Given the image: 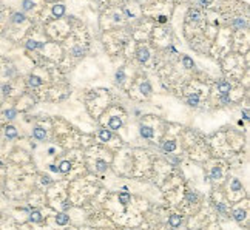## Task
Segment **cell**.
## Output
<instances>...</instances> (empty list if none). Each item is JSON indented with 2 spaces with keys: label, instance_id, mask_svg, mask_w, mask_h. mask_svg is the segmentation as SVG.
<instances>
[{
  "label": "cell",
  "instance_id": "9a60e30c",
  "mask_svg": "<svg viewBox=\"0 0 250 230\" xmlns=\"http://www.w3.org/2000/svg\"><path fill=\"white\" fill-rule=\"evenodd\" d=\"M139 90H140V93L142 94H150L151 93V85L148 84V82H144V84H140V87H139Z\"/></svg>",
  "mask_w": 250,
  "mask_h": 230
},
{
  "label": "cell",
  "instance_id": "f35d334b",
  "mask_svg": "<svg viewBox=\"0 0 250 230\" xmlns=\"http://www.w3.org/2000/svg\"><path fill=\"white\" fill-rule=\"evenodd\" d=\"M42 182H43V184H50V179H48V178H43Z\"/></svg>",
  "mask_w": 250,
  "mask_h": 230
},
{
  "label": "cell",
  "instance_id": "ffe728a7",
  "mask_svg": "<svg viewBox=\"0 0 250 230\" xmlns=\"http://www.w3.org/2000/svg\"><path fill=\"white\" fill-rule=\"evenodd\" d=\"M182 63H184V67H185V68H193L195 67V62H193V59H190L188 56H184L182 57Z\"/></svg>",
  "mask_w": 250,
  "mask_h": 230
},
{
  "label": "cell",
  "instance_id": "e575fe53",
  "mask_svg": "<svg viewBox=\"0 0 250 230\" xmlns=\"http://www.w3.org/2000/svg\"><path fill=\"white\" fill-rule=\"evenodd\" d=\"M242 117L246 119V120L249 119V111H247V110H242Z\"/></svg>",
  "mask_w": 250,
  "mask_h": 230
},
{
  "label": "cell",
  "instance_id": "8fae6325",
  "mask_svg": "<svg viewBox=\"0 0 250 230\" xmlns=\"http://www.w3.org/2000/svg\"><path fill=\"white\" fill-rule=\"evenodd\" d=\"M119 202H121L122 205H127L130 202V193L128 191H122V193H119Z\"/></svg>",
  "mask_w": 250,
  "mask_h": 230
},
{
  "label": "cell",
  "instance_id": "4316f807",
  "mask_svg": "<svg viewBox=\"0 0 250 230\" xmlns=\"http://www.w3.org/2000/svg\"><path fill=\"white\" fill-rule=\"evenodd\" d=\"M124 79H125V73H124V68H121V70H117L116 71V82H124Z\"/></svg>",
  "mask_w": 250,
  "mask_h": 230
},
{
  "label": "cell",
  "instance_id": "ac0fdd59",
  "mask_svg": "<svg viewBox=\"0 0 250 230\" xmlns=\"http://www.w3.org/2000/svg\"><path fill=\"white\" fill-rule=\"evenodd\" d=\"M187 103H188L190 107H196L198 103H199V96H198V94H192V96H190L188 99H187Z\"/></svg>",
  "mask_w": 250,
  "mask_h": 230
},
{
  "label": "cell",
  "instance_id": "5b68a950",
  "mask_svg": "<svg viewBox=\"0 0 250 230\" xmlns=\"http://www.w3.org/2000/svg\"><path fill=\"white\" fill-rule=\"evenodd\" d=\"M230 88H232L230 84H229V82H225V80H221L218 84V91L221 93V94H229Z\"/></svg>",
  "mask_w": 250,
  "mask_h": 230
},
{
  "label": "cell",
  "instance_id": "1f68e13d",
  "mask_svg": "<svg viewBox=\"0 0 250 230\" xmlns=\"http://www.w3.org/2000/svg\"><path fill=\"white\" fill-rule=\"evenodd\" d=\"M221 102L229 103V102H230V97H229V94H221Z\"/></svg>",
  "mask_w": 250,
  "mask_h": 230
},
{
  "label": "cell",
  "instance_id": "9c48e42d",
  "mask_svg": "<svg viewBox=\"0 0 250 230\" xmlns=\"http://www.w3.org/2000/svg\"><path fill=\"white\" fill-rule=\"evenodd\" d=\"M5 136H6L8 139H14L15 136H17V130L13 125H8L6 128H5Z\"/></svg>",
  "mask_w": 250,
  "mask_h": 230
},
{
  "label": "cell",
  "instance_id": "603a6c76",
  "mask_svg": "<svg viewBox=\"0 0 250 230\" xmlns=\"http://www.w3.org/2000/svg\"><path fill=\"white\" fill-rule=\"evenodd\" d=\"M96 168H97L99 172L104 173V172L107 170V162H105V161H102V159H97V162H96Z\"/></svg>",
  "mask_w": 250,
  "mask_h": 230
},
{
  "label": "cell",
  "instance_id": "d6a6232c",
  "mask_svg": "<svg viewBox=\"0 0 250 230\" xmlns=\"http://www.w3.org/2000/svg\"><path fill=\"white\" fill-rule=\"evenodd\" d=\"M2 91H3V94H8V93L11 91V87H9V85H3Z\"/></svg>",
  "mask_w": 250,
  "mask_h": 230
},
{
  "label": "cell",
  "instance_id": "74e56055",
  "mask_svg": "<svg viewBox=\"0 0 250 230\" xmlns=\"http://www.w3.org/2000/svg\"><path fill=\"white\" fill-rule=\"evenodd\" d=\"M50 170H51V172H57V170H59V168H57L56 165H50Z\"/></svg>",
  "mask_w": 250,
  "mask_h": 230
},
{
  "label": "cell",
  "instance_id": "277c9868",
  "mask_svg": "<svg viewBox=\"0 0 250 230\" xmlns=\"http://www.w3.org/2000/svg\"><path fill=\"white\" fill-rule=\"evenodd\" d=\"M181 221H182L181 215H171L170 218H168V224H170V227H171V229L179 227V226H181Z\"/></svg>",
  "mask_w": 250,
  "mask_h": 230
},
{
  "label": "cell",
  "instance_id": "4fadbf2b",
  "mask_svg": "<svg viewBox=\"0 0 250 230\" xmlns=\"http://www.w3.org/2000/svg\"><path fill=\"white\" fill-rule=\"evenodd\" d=\"M233 218H235L236 221H242V219H246V210H242V209H238L233 212Z\"/></svg>",
  "mask_w": 250,
  "mask_h": 230
},
{
  "label": "cell",
  "instance_id": "52a82bcc",
  "mask_svg": "<svg viewBox=\"0 0 250 230\" xmlns=\"http://www.w3.org/2000/svg\"><path fill=\"white\" fill-rule=\"evenodd\" d=\"M162 148H164L165 153H171L176 150V142L175 141H165L164 145H162Z\"/></svg>",
  "mask_w": 250,
  "mask_h": 230
},
{
  "label": "cell",
  "instance_id": "d590c367",
  "mask_svg": "<svg viewBox=\"0 0 250 230\" xmlns=\"http://www.w3.org/2000/svg\"><path fill=\"white\" fill-rule=\"evenodd\" d=\"M159 22H161V23H164V22H167V17H165V15H159Z\"/></svg>",
  "mask_w": 250,
  "mask_h": 230
},
{
  "label": "cell",
  "instance_id": "8992f818",
  "mask_svg": "<svg viewBox=\"0 0 250 230\" xmlns=\"http://www.w3.org/2000/svg\"><path fill=\"white\" fill-rule=\"evenodd\" d=\"M153 134H154V131H153L151 127H147V125H142V127H140V136H142V138L150 139V138H153Z\"/></svg>",
  "mask_w": 250,
  "mask_h": 230
},
{
  "label": "cell",
  "instance_id": "ba28073f",
  "mask_svg": "<svg viewBox=\"0 0 250 230\" xmlns=\"http://www.w3.org/2000/svg\"><path fill=\"white\" fill-rule=\"evenodd\" d=\"M65 14V6L63 5H54L53 6V15L54 17H62Z\"/></svg>",
  "mask_w": 250,
  "mask_h": 230
},
{
  "label": "cell",
  "instance_id": "7a4b0ae2",
  "mask_svg": "<svg viewBox=\"0 0 250 230\" xmlns=\"http://www.w3.org/2000/svg\"><path fill=\"white\" fill-rule=\"evenodd\" d=\"M108 127H110L111 130H119V128L122 127V120H121V117L111 116L110 120H108Z\"/></svg>",
  "mask_w": 250,
  "mask_h": 230
},
{
  "label": "cell",
  "instance_id": "484cf974",
  "mask_svg": "<svg viewBox=\"0 0 250 230\" xmlns=\"http://www.w3.org/2000/svg\"><path fill=\"white\" fill-rule=\"evenodd\" d=\"M241 189H242V184H241L238 179H233V181H232V190H233V191H239Z\"/></svg>",
  "mask_w": 250,
  "mask_h": 230
},
{
  "label": "cell",
  "instance_id": "7c38bea8",
  "mask_svg": "<svg viewBox=\"0 0 250 230\" xmlns=\"http://www.w3.org/2000/svg\"><path fill=\"white\" fill-rule=\"evenodd\" d=\"M57 168H59V172H62V173H68L70 168H71V162L70 161H62L60 165H59Z\"/></svg>",
  "mask_w": 250,
  "mask_h": 230
},
{
  "label": "cell",
  "instance_id": "f546056e",
  "mask_svg": "<svg viewBox=\"0 0 250 230\" xmlns=\"http://www.w3.org/2000/svg\"><path fill=\"white\" fill-rule=\"evenodd\" d=\"M199 17H201L199 11H196V9H192V11H190V19H192V20H199Z\"/></svg>",
  "mask_w": 250,
  "mask_h": 230
},
{
  "label": "cell",
  "instance_id": "83f0119b",
  "mask_svg": "<svg viewBox=\"0 0 250 230\" xmlns=\"http://www.w3.org/2000/svg\"><path fill=\"white\" fill-rule=\"evenodd\" d=\"M17 116V111L13 110V108H9V110H5V117L6 119H14Z\"/></svg>",
  "mask_w": 250,
  "mask_h": 230
},
{
  "label": "cell",
  "instance_id": "6da1fadb",
  "mask_svg": "<svg viewBox=\"0 0 250 230\" xmlns=\"http://www.w3.org/2000/svg\"><path fill=\"white\" fill-rule=\"evenodd\" d=\"M150 59V51L147 48H139L138 50V60L140 63H145L147 60Z\"/></svg>",
  "mask_w": 250,
  "mask_h": 230
},
{
  "label": "cell",
  "instance_id": "7402d4cb",
  "mask_svg": "<svg viewBox=\"0 0 250 230\" xmlns=\"http://www.w3.org/2000/svg\"><path fill=\"white\" fill-rule=\"evenodd\" d=\"M233 26H235V30H242L244 26H246V22H244L241 17H238L233 20Z\"/></svg>",
  "mask_w": 250,
  "mask_h": 230
},
{
  "label": "cell",
  "instance_id": "ab89813d",
  "mask_svg": "<svg viewBox=\"0 0 250 230\" xmlns=\"http://www.w3.org/2000/svg\"><path fill=\"white\" fill-rule=\"evenodd\" d=\"M170 230H175V229H170Z\"/></svg>",
  "mask_w": 250,
  "mask_h": 230
},
{
  "label": "cell",
  "instance_id": "44dd1931",
  "mask_svg": "<svg viewBox=\"0 0 250 230\" xmlns=\"http://www.w3.org/2000/svg\"><path fill=\"white\" fill-rule=\"evenodd\" d=\"M13 22H14V23H22V22H25V14L14 13L13 14Z\"/></svg>",
  "mask_w": 250,
  "mask_h": 230
},
{
  "label": "cell",
  "instance_id": "836d02e7",
  "mask_svg": "<svg viewBox=\"0 0 250 230\" xmlns=\"http://www.w3.org/2000/svg\"><path fill=\"white\" fill-rule=\"evenodd\" d=\"M199 3H201V6H209L210 0H199Z\"/></svg>",
  "mask_w": 250,
  "mask_h": 230
},
{
  "label": "cell",
  "instance_id": "4dcf8cb0",
  "mask_svg": "<svg viewBox=\"0 0 250 230\" xmlns=\"http://www.w3.org/2000/svg\"><path fill=\"white\" fill-rule=\"evenodd\" d=\"M196 199H198V196H196V193H193V191H190V193L187 195V201L192 202V204H193V202H196Z\"/></svg>",
  "mask_w": 250,
  "mask_h": 230
},
{
  "label": "cell",
  "instance_id": "e0dca14e",
  "mask_svg": "<svg viewBox=\"0 0 250 230\" xmlns=\"http://www.w3.org/2000/svg\"><path fill=\"white\" fill-rule=\"evenodd\" d=\"M26 48L28 50H36V48H43V43H39L36 40H28L26 42Z\"/></svg>",
  "mask_w": 250,
  "mask_h": 230
},
{
  "label": "cell",
  "instance_id": "cb8c5ba5",
  "mask_svg": "<svg viewBox=\"0 0 250 230\" xmlns=\"http://www.w3.org/2000/svg\"><path fill=\"white\" fill-rule=\"evenodd\" d=\"M71 53H73V56H76V57H80V56H84L85 50H84L82 46H74L73 50H71Z\"/></svg>",
  "mask_w": 250,
  "mask_h": 230
},
{
  "label": "cell",
  "instance_id": "2e32d148",
  "mask_svg": "<svg viewBox=\"0 0 250 230\" xmlns=\"http://www.w3.org/2000/svg\"><path fill=\"white\" fill-rule=\"evenodd\" d=\"M210 176H211V179H221V178H222V172H221V168H219V167H213V168H211Z\"/></svg>",
  "mask_w": 250,
  "mask_h": 230
},
{
  "label": "cell",
  "instance_id": "30bf717a",
  "mask_svg": "<svg viewBox=\"0 0 250 230\" xmlns=\"http://www.w3.org/2000/svg\"><path fill=\"white\" fill-rule=\"evenodd\" d=\"M99 138H100V141L107 142V141H110V139L113 138V134H111L110 130H100V131H99Z\"/></svg>",
  "mask_w": 250,
  "mask_h": 230
},
{
  "label": "cell",
  "instance_id": "d4e9b609",
  "mask_svg": "<svg viewBox=\"0 0 250 230\" xmlns=\"http://www.w3.org/2000/svg\"><path fill=\"white\" fill-rule=\"evenodd\" d=\"M29 219L32 222H40L42 221V215H40V212H32L31 213V216H29Z\"/></svg>",
  "mask_w": 250,
  "mask_h": 230
},
{
  "label": "cell",
  "instance_id": "3957f363",
  "mask_svg": "<svg viewBox=\"0 0 250 230\" xmlns=\"http://www.w3.org/2000/svg\"><path fill=\"white\" fill-rule=\"evenodd\" d=\"M32 136L37 139V141H43L46 138V133H45V128L42 127H36L34 130H32Z\"/></svg>",
  "mask_w": 250,
  "mask_h": 230
},
{
  "label": "cell",
  "instance_id": "5bb4252c",
  "mask_svg": "<svg viewBox=\"0 0 250 230\" xmlns=\"http://www.w3.org/2000/svg\"><path fill=\"white\" fill-rule=\"evenodd\" d=\"M56 222L59 226H65V224L68 222V215H65V213H59L56 216Z\"/></svg>",
  "mask_w": 250,
  "mask_h": 230
},
{
  "label": "cell",
  "instance_id": "8d00e7d4",
  "mask_svg": "<svg viewBox=\"0 0 250 230\" xmlns=\"http://www.w3.org/2000/svg\"><path fill=\"white\" fill-rule=\"evenodd\" d=\"M216 209H218L219 212H224L225 209H224V205H221V204H218V205H216Z\"/></svg>",
  "mask_w": 250,
  "mask_h": 230
},
{
  "label": "cell",
  "instance_id": "f1b7e54d",
  "mask_svg": "<svg viewBox=\"0 0 250 230\" xmlns=\"http://www.w3.org/2000/svg\"><path fill=\"white\" fill-rule=\"evenodd\" d=\"M34 8V2L32 0H23V9L25 11H29Z\"/></svg>",
  "mask_w": 250,
  "mask_h": 230
},
{
  "label": "cell",
  "instance_id": "d6986e66",
  "mask_svg": "<svg viewBox=\"0 0 250 230\" xmlns=\"http://www.w3.org/2000/svg\"><path fill=\"white\" fill-rule=\"evenodd\" d=\"M28 84L31 87H39V85H42V79L37 77V76H31V77L28 79Z\"/></svg>",
  "mask_w": 250,
  "mask_h": 230
}]
</instances>
